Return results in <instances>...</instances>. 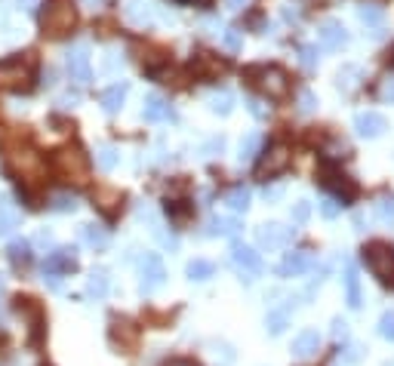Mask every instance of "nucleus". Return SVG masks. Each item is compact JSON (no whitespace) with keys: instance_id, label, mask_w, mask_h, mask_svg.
Here are the masks:
<instances>
[{"instance_id":"53","label":"nucleus","mask_w":394,"mask_h":366,"mask_svg":"<svg viewBox=\"0 0 394 366\" xmlns=\"http://www.w3.org/2000/svg\"><path fill=\"white\" fill-rule=\"evenodd\" d=\"M164 366H200L195 360H188V357H173V360H167Z\"/></svg>"},{"instance_id":"44","label":"nucleus","mask_w":394,"mask_h":366,"mask_svg":"<svg viewBox=\"0 0 394 366\" xmlns=\"http://www.w3.org/2000/svg\"><path fill=\"white\" fill-rule=\"evenodd\" d=\"M379 336L394 342V311H385L382 321H379Z\"/></svg>"},{"instance_id":"25","label":"nucleus","mask_w":394,"mask_h":366,"mask_svg":"<svg viewBox=\"0 0 394 366\" xmlns=\"http://www.w3.org/2000/svg\"><path fill=\"white\" fill-rule=\"evenodd\" d=\"M237 231H241V222H237V219H231V216H213L206 234H213V237H234Z\"/></svg>"},{"instance_id":"52","label":"nucleus","mask_w":394,"mask_h":366,"mask_svg":"<svg viewBox=\"0 0 394 366\" xmlns=\"http://www.w3.org/2000/svg\"><path fill=\"white\" fill-rule=\"evenodd\" d=\"M77 99H80V96H77V92H65V96L59 99V105H65V108H74V105H77Z\"/></svg>"},{"instance_id":"15","label":"nucleus","mask_w":394,"mask_h":366,"mask_svg":"<svg viewBox=\"0 0 394 366\" xmlns=\"http://www.w3.org/2000/svg\"><path fill=\"white\" fill-rule=\"evenodd\" d=\"M318 37H321V43L327 46V50H342L345 43H349V31H345L342 22H336V19H327L321 25L318 31Z\"/></svg>"},{"instance_id":"58","label":"nucleus","mask_w":394,"mask_h":366,"mask_svg":"<svg viewBox=\"0 0 394 366\" xmlns=\"http://www.w3.org/2000/svg\"><path fill=\"white\" fill-rule=\"evenodd\" d=\"M188 3H195V6H210L213 0H188Z\"/></svg>"},{"instance_id":"50","label":"nucleus","mask_w":394,"mask_h":366,"mask_svg":"<svg viewBox=\"0 0 394 366\" xmlns=\"http://www.w3.org/2000/svg\"><path fill=\"white\" fill-rule=\"evenodd\" d=\"M37 246H41L43 253H46V249H52V234H50V231H41V234H37Z\"/></svg>"},{"instance_id":"30","label":"nucleus","mask_w":394,"mask_h":366,"mask_svg":"<svg viewBox=\"0 0 394 366\" xmlns=\"http://www.w3.org/2000/svg\"><path fill=\"white\" fill-rule=\"evenodd\" d=\"M358 19L364 22L367 28H382V22H385V10L382 6H376V3H364L358 10Z\"/></svg>"},{"instance_id":"7","label":"nucleus","mask_w":394,"mask_h":366,"mask_svg":"<svg viewBox=\"0 0 394 366\" xmlns=\"http://www.w3.org/2000/svg\"><path fill=\"white\" fill-rule=\"evenodd\" d=\"M65 68L71 74V80L77 87H87L92 80V71H90V46L87 43H74L71 50L65 52Z\"/></svg>"},{"instance_id":"32","label":"nucleus","mask_w":394,"mask_h":366,"mask_svg":"<svg viewBox=\"0 0 394 366\" xmlns=\"http://www.w3.org/2000/svg\"><path fill=\"white\" fill-rule=\"evenodd\" d=\"M345 290H349V308H360V280L354 265L345 268Z\"/></svg>"},{"instance_id":"38","label":"nucleus","mask_w":394,"mask_h":366,"mask_svg":"<svg viewBox=\"0 0 394 366\" xmlns=\"http://www.w3.org/2000/svg\"><path fill=\"white\" fill-rule=\"evenodd\" d=\"M354 77H360V68H342L336 77V83H339V90H345V92H351L354 87H358V80Z\"/></svg>"},{"instance_id":"10","label":"nucleus","mask_w":394,"mask_h":366,"mask_svg":"<svg viewBox=\"0 0 394 366\" xmlns=\"http://www.w3.org/2000/svg\"><path fill=\"white\" fill-rule=\"evenodd\" d=\"M111 342L120 348L123 354H133L139 345V326L127 317H114L111 321Z\"/></svg>"},{"instance_id":"14","label":"nucleus","mask_w":394,"mask_h":366,"mask_svg":"<svg viewBox=\"0 0 394 366\" xmlns=\"http://www.w3.org/2000/svg\"><path fill=\"white\" fill-rule=\"evenodd\" d=\"M354 129L364 139H379L382 132L388 129V120H385L379 111H360L358 118H354Z\"/></svg>"},{"instance_id":"43","label":"nucleus","mask_w":394,"mask_h":366,"mask_svg":"<svg viewBox=\"0 0 394 366\" xmlns=\"http://www.w3.org/2000/svg\"><path fill=\"white\" fill-rule=\"evenodd\" d=\"M376 216H379L382 222H394V197H382L379 204H376Z\"/></svg>"},{"instance_id":"55","label":"nucleus","mask_w":394,"mask_h":366,"mask_svg":"<svg viewBox=\"0 0 394 366\" xmlns=\"http://www.w3.org/2000/svg\"><path fill=\"white\" fill-rule=\"evenodd\" d=\"M246 3H250V0H225V6H228V10H234V13H237V10H244Z\"/></svg>"},{"instance_id":"24","label":"nucleus","mask_w":394,"mask_h":366,"mask_svg":"<svg viewBox=\"0 0 394 366\" xmlns=\"http://www.w3.org/2000/svg\"><path fill=\"white\" fill-rule=\"evenodd\" d=\"M80 237H83V244L92 246V249H108V244H111V234H108V228H102V225H83L80 228Z\"/></svg>"},{"instance_id":"23","label":"nucleus","mask_w":394,"mask_h":366,"mask_svg":"<svg viewBox=\"0 0 394 366\" xmlns=\"http://www.w3.org/2000/svg\"><path fill=\"white\" fill-rule=\"evenodd\" d=\"M127 92H129V83H114V87H108L102 96H99V102H102L108 114H118L123 102H127Z\"/></svg>"},{"instance_id":"36","label":"nucleus","mask_w":394,"mask_h":366,"mask_svg":"<svg viewBox=\"0 0 394 366\" xmlns=\"http://www.w3.org/2000/svg\"><path fill=\"white\" fill-rule=\"evenodd\" d=\"M287 323H290V305L287 308H277V311L268 314V332H272V336H281Z\"/></svg>"},{"instance_id":"46","label":"nucleus","mask_w":394,"mask_h":366,"mask_svg":"<svg viewBox=\"0 0 394 366\" xmlns=\"http://www.w3.org/2000/svg\"><path fill=\"white\" fill-rule=\"evenodd\" d=\"M308 216H311V204H308V200H299V204L293 206V222L302 225V222H308Z\"/></svg>"},{"instance_id":"26","label":"nucleus","mask_w":394,"mask_h":366,"mask_svg":"<svg viewBox=\"0 0 394 366\" xmlns=\"http://www.w3.org/2000/svg\"><path fill=\"white\" fill-rule=\"evenodd\" d=\"M191 68H195V74H222L225 71V62H219L213 56V52H197L195 62H191Z\"/></svg>"},{"instance_id":"35","label":"nucleus","mask_w":394,"mask_h":366,"mask_svg":"<svg viewBox=\"0 0 394 366\" xmlns=\"http://www.w3.org/2000/svg\"><path fill=\"white\" fill-rule=\"evenodd\" d=\"M259 151H262V136L259 132H250V136L241 142V163H250Z\"/></svg>"},{"instance_id":"20","label":"nucleus","mask_w":394,"mask_h":366,"mask_svg":"<svg viewBox=\"0 0 394 366\" xmlns=\"http://www.w3.org/2000/svg\"><path fill=\"white\" fill-rule=\"evenodd\" d=\"M19 228V209H15L10 194H0V237L13 234Z\"/></svg>"},{"instance_id":"5","label":"nucleus","mask_w":394,"mask_h":366,"mask_svg":"<svg viewBox=\"0 0 394 366\" xmlns=\"http://www.w3.org/2000/svg\"><path fill=\"white\" fill-rule=\"evenodd\" d=\"M290 160H293V154H290V148L283 145V142H277L272 145L265 154H262V160L256 163V178H274V176H281L283 169L290 167Z\"/></svg>"},{"instance_id":"6","label":"nucleus","mask_w":394,"mask_h":366,"mask_svg":"<svg viewBox=\"0 0 394 366\" xmlns=\"http://www.w3.org/2000/svg\"><path fill=\"white\" fill-rule=\"evenodd\" d=\"M253 74H259V87L262 92H265L268 99H287V92H290V77L283 68H277V65H268V68H253Z\"/></svg>"},{"instance_id":"3","label":"nucleus","mask_w":394,"mask_h":366,"mask_svg":"<svg viewBox=\"0 0 394 366\" xmlns=\"http://www.w3.org/2000/svg\"><path fill=\"white\" fill-rule=\"evenodd\" d=\"M41 25H43L46 34H52V37L68 34V31L77 25L74 3H71V0H52V3H46V13H43Z\"/></svg>"},{"instance_id":"31","label":"nucleus","mask_w":394,"mask_h":366,"mask_svg":"<svg viewBox=\"0 0 394 366\" xmlns=\"http://www.w3.org/2000/svg\"><path fill=\"white\" fill-rule=\"evenodd\" d=\"M185 274H188V280H210L216 274V265L210 259H195V262H188Z\"/></svg>"},{"instance_id":"48","label":"nucleus","mask_w":394,"mask_h":366,"mask_svg":"<svg viewBox=\"0 0 394 366\" xmlns=\"http://www.w3.org/2000/svg\"><path fill=\"white\" fill-rule=\"evenodd\" d=\"M262 197H265L268 204H274V200L283 197V188H281V185H274V188H265V191H262Z\"/></svg>"},{"instance_id":"41","label":"nucleus","mask_w":394,"mask_h":366,"mask_svg":"<svg viewBox=\"0 0 394 366\" xmlns=\"http://www.w3.org/2000/svg\"><path fill=\"white\" fill-rule=\"evenodd\" d=\"M318 108V96L311 90H302L299 92V114H311Z\"/></svg>"},{"instance_id":"11","label":"nucleus","mask_w":394,"mask_h":366,"mask_svg":"<svg viewBox=\"0 0 394 366\" xmlns=\"http://www.w3.org/2000/svg\"><path fill=\"white\" fill-rule=\"evenodd\" d=\"M10 169L15 176L22 178H37L43 173V160L37 151H31V148H25V151H13L10 154Z\"/></svg>"},{"instance_id":"2","label":"nucleus","mask_w":394,"mask_h":366,"mask_svg":"<svg viewBox=\"0 0 394 366\" xmlns=\"http://www.w3.org/2000/svg\"><path fill=\"white\" fill-rule=\"evenodd\" d=\"M318 182H321V188L336 194V197L342 200V206L351 204V200L358 197V182H354L351 176H345L342 169H339L333 160H327V157L318 163Z\"/></svg>"},{"instance_id":"40","label":"nucleus","mask_w":394,"mask_h":366,"mask_svg":"<svg viewBox=\"0 0 394 366\" xmlns=\"http://www.w3.org/2000/svg\"><path fill=\"white\" fill-rule=\"evenodd\" d=\"M28 240H13V244H10V259L15 262V265H19V262H28Z\"/></svg>"},{"instance_id":"42","label":"nucleus","mask_w":394,"mask_h":366,"mask_svg":"<svg viewBox=\"0 0 394 366\" xmlns=\"http://www.w3.org/2000/svg\"><path fill=\"white\" fill-rule=\"evenodd\" d=\"M102 68H105L108 74H118L120 68H123V56H120L118 50H108V52H105V65H102Z\"/></svg>"},{"instance_id":"28","label":"nucleus","mask_w":394,"mask_h":366,"mask_svg":"<svg viewBox=\"0 0 394 366\" xmlns=\"http://www.w3.org/2000/svg\"><path fill=\"white\" fill-rule=\"evenodd\" d=\"M77 206H80V200H77L74 194H68V191H56L50 197V209H52V213H77Z\"/></svg>"},{"instance_id":"27","label":"nucleus","mask_w":394,"mask_h":366,"mask_svg":"<svg viewBox=\"0 0 394 366\" xmlns=\"http://www.w3.org/2000/svg\"><path fill=\"white\" fill-rule=\"evenodd\" d=\"M108 290H111V280H108V271H92L90 280H87V293L90 295H96V299H105Z\"/></svg>"},{"instance_id":"22","label":"nucleus","mask_w":394,"mask_h":366,"mask_svg":"<svg viewBox=\"0 0 394 366\" xmlns=\"http://www.w3.org/2000/svg\"><path fill=\"white\" fill-rule=\"evenodd\" d=\"M318 348H321V336H318V330H302L296 339H293V357H311V354H318Z\"/></svg>"},{"instance_id":"29","label":"nucleus","mask_w":394,"mask_h":366,"mask_svg":"<svg viewBox=\"0 0 394 366\" xmlns=\"http://www.w3.org/2000/svg\"><path fill=\"white\" fill-rule=\"evenodd\" d=\"M206 102H210V111L213 114H231V108H234V96L225 90H216L206 96Z\"/></svg>"},{"instance_id":"51","label":"nucleus","mask_w":394,"mask_h":366,"mask_svg":"<svg viewBox=\"0 0 394 366\" xmlns=\"http://www.w3.org/2000/svg\"><path fill=\"white\" fill-rule=\"evenodd\" d=\"M15 6H19V10H25V13H34L37 6H41V0H15Z\"/></svg>"},{"instance_id":"9","label":"nucleus","mask_w":394,"mask_h":366,"mask_svg":"<svg viewBox=\"0 0 394 366\" xmlns=\"http://www.w3.org/2000/svg\"><path fill=\"white\" fill-rule=\"evenodd\" d=\"M31 80V68L25 62H0V90H25Z\"/></svg>"},{"instance_id":"12","label":"nucleus","mask_w":394,"mask_h":366,"mask_svg":"<svg viewBox=\"0 0 394 366\" xmlns=\"http://www.w3.org/2000/svg\"><path fill=\"white\" fill-rule=\"evenodd\" d=\"M167 280V268L164 262L157 259V255H145L142 259V280H139V290H142L145 295H151L154 290H160Z\"/></svg>"},{"instance_id":"34","label":"nucleus","mask_w":394,"mask_h":366,"mask_svg":"<svg viewBox=\"0 0 394 366\" xmlns=\"http://www.w3.org/2000/svg\"><path fill=\"white\" fill-rule=\"evenodd\" d=\"M225 204L234 209V213H246V206H250V188H244V185H237L234 191H228Z\"/></svg>"},{"instance_id":"1","label":"nucleus","mask_w":394,"mask_h":366,"mask_svg":"<svg viewBox=\"0 0 394 366\" xmlns=\"http://www.w3.org/2000/svg\"><path fill=\"white\" fill-rule=\"evenodd\" d=\"M360 259H364L367 271L373 274L385 290H394V246L385 240H370L360 249Z\"/></svg>"},{"instance_id":"45","label":"nucleus","mask_w":394,"mask_h":366,"mask_svg":"<svg viewBox=\"0 0 394 366\" xmlns=\"http://www.w3.org/2000/svg\"><path fill=\"white\" fill-rule=\"evenodd\" d=\"M299 62H302V68H308V71L318 68V50H314V46H302V50H299Z\"/></svg>"},{"instance_id":"13","label":"nucleus","mask_w":394,"mask_h":366,"mask_svg":"<svg viewBox=\"0 0 394 366\" xmlns=\"http://www.w3.org/2000/svg\"><path fill=\"white\" fill-rule=\"evenodd\" d=\"M290 237H293V228H283V225H277V222H268V225H259L256 228V240L262 249H281L290 244Z\"/></svg>"},{"instance_id":"16","label":"nucleus","mask_w":394,"mask_h":366,"mask_svg":"<svg viewBox=\"0 0 394 366\" xmlns=\"http://www.w3.org/2000/svg\"><path fill=\"white\" fill-rule=\"evenodd\" d=\"M123 15H127V22H133L136 28H148L154 22V3L151 0H127Z\"/></svg>"},{"instance_id":"54","label":"nucleus","mask_w":394,"mask_h":366,"mask_svg":"<svg viewBox=\"0 0 394 366\" xmlns=\"http://www.w3.org/2000/svg\"><path fill=\"white\" fill-rule=\"evenodd\" d=\"M246 105H250V111L256 114V118H265V108H262V102H259V99H250V102H246Z\"/></svg>"},{"instance_id":"56","label":"nucleus","mask_w":394,"mask_h":366,"mask_svg":"<svg viewBox=\"0 0 394 366\" xmlns=\"http://www.w3.org/2000/svg\"><path fill=\"white\" fill-rule=\"evenodd\" d=\"M345 332H349V330H345V323L336 321V323H333V336H345Z\"/></svg>"},{"instance_id":"49","label":"nucleus","mask_w":394,"mask_h":366,"mask_svg":"<svg viewBox=\"0 0 394 366\" xmlns=\"http://www.w3.org/2000/svg\"><path fill=\"white\" fill-rule=\"evenodd\" d=\"M382 99L385 102H394V77H388V80L382 83Z\"/></svg>"},{"instance_id":"8","label":"nucleus","mask_w":394,"mask_h":366,"mask_svg":"<svg viewBox=\"0 0 394 366\" xmlns=\"http://www.w3.org/2000/svg\"><path fill=\"white\" fill-rule=\"evenodd\" d=\"M231 265H234V271L241 274L244 280H253V277H259L262 274V255L256 253V249H250V246H244V244H234L231 246Z\"/></svg>"},{"instance_id":"21","label":"nucleus","mask_w":394,"mask_h":366,"mask_svg":"<svg viewBox=\"0 0 394 366\" xmlns=\"http://www.w3.org/2000/svg\"><path fill=\"white\" fill-rule=\"evenodd\" d=\"M308 268H311V255L308 253H287V259L277 265V274L281 277H299Z\"/></svg>"},{"instance_id":"57","label":"nucleus","mask_w":394,"mask_h":366,"mask_svg":"<svg viewBox=\"0 0 394 366\" xmlns=\"http://www.w3.org/2000/svg\"><path fill=\"white\" fill-rule=\"evenodd\" d=\"M52 83H56V71H46L43 74V87H52Z\"/></svg>"},{"instance_id":"39","label":"nucleus","mask_w":394,"mask_h":366,"mask_svg":"<svg viewBox=\"0 0 394 366\" xmlns=\"http://www.w3.org/2000/svg\"><path fill=\"white\" fill-rule=\"evenodd\" d=\"M222 151H225V139L222 136H213V139H206V142L200 145V154H204V157H219Z\"/></svg>"},{"instance_id":"17","label":"nucleus","mask_w":394,"mask_h":366,"mask_svg":"<svg viewBox=\"0 0 394 366\" xmlns=\"http://www.w3.org/2000/svg\"><path fill=\"white\" fill-rule=\"evenodd\" d=\"M142 118L148 123H160V120H169L173 118V108L164 96H157V92H151V96H145L142 102Z\"/></svg>"},{"instance_id":"33","label":"nucleus","mask_w":394,"mask_h":366,"mask_svg":"<svg viewBox=\"0 0 394 366\" xmlns=\"http://www.w3.org/2000/svg\"><path fill=\"white\" fill-rule=\"evenodd\" d=\"M118 151H114V148L111 145H99L96 148V167L99 169H102V173H111V169L114 167H118Z\"/></svg>"},{"instance_id":"37","label":"nucleus","mask_w":394,"mask_h":366,"mask_svg":"<svg viewBox=\"0 0 394 366\" xmlns=\"http://www.w3.org/2000/svg\"><path fill=\"white\" fill-rule=\"evenodd\" d=\"M222 46L228 52H241L244 50V31L241 28H225L222 31Z\"/></svg>"},{"instance_id":"19","label":"nucleus","mask_w":394,"mask_h":366,"mask_svg":"<svg viewBox=\"0 0 394 366\" xmlns=\"http://www.w3.org/2000/svg\"><path fill=\"white\" fill-rule=\"evenodd\" d=\"M77 268V255H74V249H56V253L46 259L43 265V271L46 274H65V271H74Z\"/></svg>"},{"instance_id":"4","label":"nucleus","mask_w":394,"mask_h":366,"mask_svg":"<svg viewBox=\"0 0 394 366\" xmlns=\"http://www.w3.org/2000/svg\"><path fill=\"white\" fill-rule=\"evenodd\" d=\"M56 169L74 185H87L90 182V160H87V154H83L80 148H74V145L71 148H59L56 151Z\"/></svg>"},{"instance_id":"47","label":"nucleus","mask_w":394,"mask_h":366,"mask_svg":"<svg viewBox=\"0 0 394 366\" xmlns=\"http://www.w3.org/2000/svg\"><path fill=\"white\" fill-rule=\"evenodd\" d=\"M339 209H342L339 200H321V216H323V219H336Z\"/></svg>"},{"instance_id":"18","label":"nucleus","mask_w":394,"mask_h":366,"mask_svg":"<svg viewBox=\"0 0 394 366\" xmlns=\"http://www.w3.org/2000/svg\"><path fill=\"white\" fill-rule=\"evenodd\" d=\"M92 204L102 209L105 216H118L123 206V194L118 188H108V185H99L96 194H92Z\"/></svg>"}]
</instances>
